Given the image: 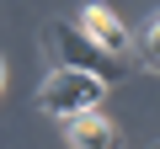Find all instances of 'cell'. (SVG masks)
<instances>
[{"mask_svg":"<svg viewBox=\"0 0 160 149\" xmlns=\"http://www.w3.org/2000/svg\"><path fill=\"white\" fill-rule=\"evenodd\" d=\"M48 48H53L59 69H80V74H96L102 85H112V80H123V74H128V59H112L102 43H91V37L80 32L75 22H53V27H48Z\"/></svg>","mask_w":160,"mask_h":149,"instance_id":"obj_1","label":"cell"},{"mask_svg":"<svg viewBox=\"0 0 160 149\" xmlns=\"http://www.w3.org/2000/svg\"><path fill=\"white\" fill-rule=\"evenodd\" d=\"M107 96V85L96 74H80V69H53L48 80L38 85V107L53 117H75V112H96Z\"/></svg>","mask_w":160,"mask_h":149,"instance_id":"obj_2","label":"cell"},{"mask_svg":"<svg viewBox=\"0 0 160 149\" xmlns=\"http://www.w3.org/2000/svg\"><path fill=\"white\" fill-rule=\"evenodd\" d=\"M80 32H86L91 43H102L112 59H128L133 53V37H128V27L118 22V11H107L102 0H91V6H80V22H75Z\"/></svg>","mask_w":160,"mask_h":149,"instance_id":"obj_3","label":"cell"},{"mask_svg":"<svg viewBox=\"0 0 160 149\" xmlns=\"http://www.w3.org/2000/svg\"><path fill=\"white\" fill-rule=\"evenodd\" d=\"M64 138H69V149H118V128H112L102 112H75V117H64Z\"/></svg>","mask_w":160,"mask_h":149,"instance_id":"obj_4","label":"cell"},{"mask_svg":"<svg viewBox=\"0 0 160 149\" xmlns=\"http://www.w3.org/2000/svg\"><path fill=\"white\" fill-rule=\"evenodd\" d=\"M144 64H155L160 69V16L149 22V32H144Z\"/></svg>","mask_w":160,"mask_h":149,"instance_id":"obj_5","label":"cell"},{"mask_svg":"<svg viewBox=\"0 0 160 149\" xmlns=\"http://www.w3.org/2000/svg\"><path fill=\"white\" fill-rule=\"evenodd\" d=\"M0 85H6V59H0Z\"/></svg>","mask_w":160,"mask_h":149,"instance_id":"obj_6","label":"cell"}]
</instances>
